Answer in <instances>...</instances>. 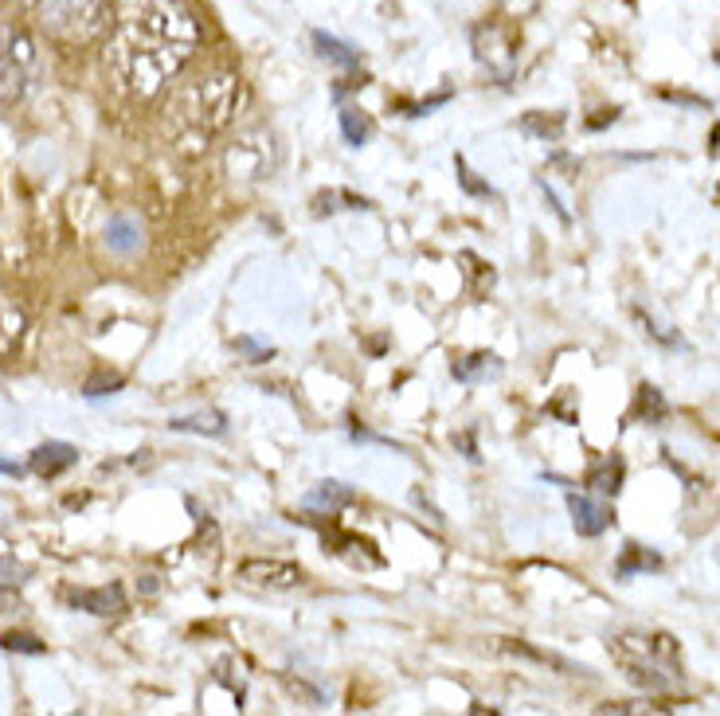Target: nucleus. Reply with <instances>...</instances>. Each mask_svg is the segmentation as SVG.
<instances>
[{
    "instance_id": "27",
    "label": "nucleus",
    "mask_w": 720,
    "mask_h": 716,
    "mask_svg": "<svg viewBox=\"0 0 720 716\" xmlns=\"http://www.w3.org/2000/svg\"><path fill=\"white\" fill-rule=\"evenodd\" d=\"M455 169H458V184H462V188H466V193H470V196H493V188H490V184H486V181H478V176H474V169L466 165L462 158H455Z\"/></svg>"
},
{
    "instance_id": "15",
    "label": "nucleus",
    "mask_w": 720,
    "mask_h": 716,
    "mask_svg": "<svg viewBox=\"0 0 720 716\" xmlns=\"http://www.w3.org/2000/svg\"><path fill=\"white\" fill-rule=\"evenodd\" d=\"M173 431H188V435H208V438H220L228 435V415L220 408H204L196 415H185V420H173L168 423Z\"/></svg>"
},
{
    "instance_id": "3",
    "label": "nucleus",
    "mask_w": 720,
    "mask_h": 716,
    "mask_svg": "<svg viewBox=\"0 0 720 716\" xmlns=\"http://www.w3.org/2000/svg\"><path fill=\"white\" fill-rule=\"evenodd\" d=\"M611 658H615V662L623 665L626 677L646 693H669L686 682L681 650H677V638H669V634L623 630V634L611 638Z\"/></svg>"
},
{
    "instance_id": "6",
    "label": "nucleus",
    "mask_w": 720,
    "mask_h": 716,
    "mask_svg": "<svg viewBox=\"0 0 720 716\" xmlns=\"http://www.w3.org/2000/svg\"><path fill=\"white\" fill-rule=\"evenodd\" d=\"M474 55L478 63L498 75V79H510L513 67H517V35L510 32L505 24L490 20V24H478L474 28Z\"/></svg>"
},
{
    "instance_id": "21",
    "label": "nucleus",
    "mask_w": 720,
    "mask_h": 716,
    "mask_svg": "<svg viewBox=\"0 0 720 716\" xmlns=\"http://www.w3.org/2000/svg\"><path fill=\"white\" fill-rule=\"evenodd\" d=\"M341 133H345V141L349 145H369V138H372V122H369V115H360L357 106H341Z\"/></svg>"
},
{
    "instance_id": "9",
    "label": "nucleus",
    "mask_w": 720,
    "mask_h": 716,
    "mask_svg": "<svg viewBox=\"0 0 720 716\" xmlns=\"http://www.w3.org/2000/svg\"><path fill=\"white\" fill-rule=\"evenodd\" d=\"M67 603L75 611H87V615H98V619H114V615L126 611V592L118 584H106V587H70L67 592Z\"/></svg>"
},
{
    "instance_id": "29",
    "label": "nucleus",
    "mask_w": 720,
    "mask_h": 716,
    "mask_svg": "<svg viewBox=\"0 0 720 716\" xmlns=\"http://www.w3.org/2000/svg\"><path fill=\"white\" fill-rule=\"evenodd\" d=\"M286 690H291L294 697H306L309 705H321V693H317V690H309L306 682H291V677H286Z\"/></svg>"
},
{
    "instance_id": "1",
    "label": "nucleus",
    "mask_w": 720,
    "mask_h": 716,
    "mask_svg": "<svg viewBox=\"0 0 720 716\" xmlns=\"http://www.w3.org/2000/svg\"><path fill=\"white\" fill-rule=\"evenodd\" d=\"M200 20L185 0H114L106 75L133 102H150L200 47Z\"/></svg>"
},
{
    "instance_id": "23",
    "label": "nucleus",
    "mask_w": 720,
    "mask_h": 716,
    "mask_svg": "<svg viewBox=\"0 0 720 716\" xmlns=\"http://www.w3.org/2000/svg\"><path fill=\"white\" fill-rule=\"evenodd\" d=\"M32 579V568L17 556H0V592H17Z\"/></svg>"
},
{
    "instance_id": "20",
    "label": "nucleus",
    "mask_w": 720,
    "mask_h": 716,
    "mask_svg": "<svg viewBox=\"0 0 720 716\" xmlns=\"http://www.w3.org/2000/svg\"><path fill=\"white\" fill-rule=\"evenodd\" d=\"M619 576H634V572H662V556L646 544H626L623 556L615 564Z\"/></svg>"
},
{
    "instance_id": "11",
    "label": "nucleus",
    "mask_w": 720,
    "mask_h": 716,
    "mask_svg": "<svg viewBox=\"0 0 720 716\" xmlns=\"http://www.w3.org/2000/svg\"><path fill=\"white\" fill-rule=\"evenodd\" d=\"M75 463H79V451H75L70 443H44L32 451L28 470H32L35 478H59V474L70 470Z\"/></svg>"
},
{
    "instance_id": "30",
    "label": "nucleus",
    "mask_w": 720,
    "mask_h": 716,
    "mask_svg": "<svg viewBox=\"0 0 720 716\" xmlns=\"http://www.w3.org/2000/svg\"><path fill=\"white\" fill-rule=\"evenodd\" d=\"M455 443L462 446V451H466V458H470V463H478V446H474V435H455Z\"/></svg>"
},
{
    "instance_id": "22",
    "label": "nucleus",
    "mask_w": 720,
    "mask_h": 716,
    "mask_svg": "<svg viewBox=\"0 0 720 716\" xmlns=\"http://www.w3.org/2000/svg\"><path fill=\"white\" fill-rule=\"evenodd\" d=\"M521 130L528 133V138H536V141H556L560 138V130H564V115H525L521 118Z\"/></svg>"
},
{
    "instance_id": "12",
    "label": "nucleus",
    "mask_w": 720,
    "mask_h": 716,
    "mask_svg": "<svg viewBox=\"0 0 720 716\" xmlns=\"http://www.w3.org/2000/svg\"><path fill=\"white\" fill-rule=\"evenodd\" d=\"M349 501H352V486H345V481H317L306 498H302V506H306L309 513L334 517L337 509H345Z\"/></svg>"
},
{
    "instance_id": "2",
    "label": "nucleus",
    "mask_w": 720,
    "mask_h": 716,
    "mask_svg": "<svg viewBox=\"0 0 720 716\" xmlns=\"http://www.w3.org/2000/svg\"><path fill=\"white\" fill-rule=\"evenodd\" d=\"M239 102V79L231 70H208L196 75L176 90L168 102L165 122L173 126L176 141H196V149L208 145V138L223 130L236 115Z\"/></svg>"
},
{
    "instance_id": "14",
    "label": "nucleus",
    "mask_w": 720,
    "mask_h": 716,
    "mask_svg": "<svg viewBox=\"0 0 720 716\" xmlns=\"http://www.w3.org/2000/svg\"><path fill=\"white\" fill-rule=\"evenodd\" d=\"M623 478H626V466H623V458H619V455L599 458V463L588 470V486L596 489L599 498H615L619 489H623Z\"/></svg>"
},
{
    "instance_id": "5",
    "label": "nucleus",
    "mask_w": 720,
    "mask_h": 716,
    "mask_svg": "<svg viewBox=\"0 0 720 716\" xmlns=\"http://www.w3.org/2000/svg\"><path fill=\"white\" fill-rule=\"evenodd\" d=\"M40 67H44V59H40L32 35L20 24L0 20V102H20L40 75Z\"/></svg>"
},
{
    "instance_id": "16",
    "label": "nucleus",
    "mask_w": 720,
    "mask_h": 716,
    "mask_svg": "<svg viewBox=\"0 0 720 716\" xmlns=\"http://www.w3.org/2000/svg\"><path fill=\"white\" fill-rule=\"evenodd\" d=\"M450 376L462 380V384H478V380L501 376V360L493 357V352H470V357H462V360L450 365Z\"/></svg>"
},
{
    "instance_id": "8",
    "label": "nucleus",
    "mask_w": 720,
    "mask_h": 716,
    "mask_svg": "<svg viewBox=\"0 0 720 716\" xmlns=\"http://www.w3.org/2000/svg\"><path fill=\"white\" fill-rule=\"evenodd\" d=\"M239 579H243L247 587H259V592H291V587H298L302 579V568L298 564H291V560H243L239 564Z\"/></svg>"
},
{
    "instance_id": "19",
    "label": "nucleus",
    "mask_w": 720,
    "mask_h": 716,
    "mask_svg": "<svg viewBox=\"0 0 720 716\" xmlns=\"http://www.w3.org/2000/svg\"><path fill=\"white\" fill-rule=\"evenodd\" d=\"M314 47H317V55L326 63H334V67H357L360 63L357 47L345 44V40H337V35H329V32H314Z\"/></svg>"
},
{
    "instance_id": "13",
    "label": "nucleus",
    "mask_w": 720,
    "mask_h": 716,
    "mask_svg": "<svg viewBox=\"0 0 720 716\" xmlns=\"http://www.w3.org/2000/svg\"><path fill=\"white\" fill-rule=\"evenodd\" d=\"M28 333V317L20 306H12L9 297H0V365L12 357V352L20 349V341H24Z\"/></svg>"
},
{
    "instance_id": "7",
    "label": "nucleus",
    "mask_w": 720,
    "mask_h": 716,
    "mask_svg": "<svg viewBox=\"0 0 720 716\" xmlns=\"http://www.w3.org/2000/svg\"><path fill=\"white\" fill-rule=\"evenodd\" d=\"M274 169V141L271 133L251 130L228 149V173L239 181H259V176H271Z\"/></svg>"
},
{
    "instance_id": "4",
    "label": "nucleus",
    "mask_w": 720,
    "mask_h": 716,
    "mask_svg": "<svg viewBox=\"0 0 720 716\" xmlns=\"http://www.w3.org/2000/svg\"><path fill=\"white\" fill-rule=\"evenodd\" d=\"M35 20L52 40L67 47L95 44L98 35L110 28L114 9L110 0H35Z\"/></svg>"
},
{
    "instance_id": "17",
    "label": "nucleus",
    "mask_w": 720,
    "mask_h": 716,
    "mask_svg": "<svg viewBox=\"0 0 720 716\" xmlns=\"http://www.w3.org/2000/svg\"><path fill=\"white\" fill-rule=\"evenodd\" d=\"M666 415H669L666 395H662L654 384H639V392H634V420L646 423V427H658Z\"/></svg>"
},
{
    "instance_id": "26",
    "label": "nucleus",
    "mask_w": 720,
    "mask_h": 716,
    "mask_svg": "<svg viewBox=\"0 0 720 716\" xmlns=\"http://www.w3.org/2000/svg\"><path fill=\"white\" fill-rule=\"evenodd\" d=\"M4 650H12V654H44V642L35 634H24V630H9L4 634Z\"/></svg>"
},
{
    "instance_id": "33",
    "label": "nucleus",
    "mask_w": 720,
    "mask_h": 716,
    "mask_svg": "<svg viewBox=\"0 0 720 716\" xmlns=\"http://www.w3.org/2000/svg\"><path fill=\"white\" fill-rule=\"evenodd\" d=\"M0 4H17V9H35V0H0Z\"/></svg>"
},
{
    "instance_id": "10",
    "label": "nucleus",
    "mask_w": 720,
    "mask_h": 716,
    "mask_svg": "<svg viewBox=\"0 0 720 716\" xmlns=\"http://www.w3.org/2000/svg\"><path fill=\"white\" fill-rule=\"evenodd\" d=\"M568 509H571V524H576V533H580V536H599V533H607V529L615 524L611 506L588 498V493H571V489H568Z\"/></svg>"
},
{
    "instance_id": "32",
    "label": "nucleus",
    "mask_w": 720,
    "mask_h": 716,
    "mask_svg": "<svg viewBox=\"0 0 720 716\" xmlns=\"http://www.w3.org/2000/svg\"><path fill=\"white\" fill-rule=\"evenodd\" d=\"M0 474H12V478H20V474H24V466H17V463H4V458H0Z\"/></svg>"
},
{
    "instance_id": "25",
    "label": "nucleus",
    "mask_w": 720,
    "mask_h": 716,
    "mask_svg": "<svg viewBox=\"0 0 720 716\" xmlns=\"http://www.w3.org/2000/svg\"><path fill=\"white\" fill-rule=\"evenodd\" d=\"M122 384H126L122 376H118V372H106V368H102V372H95V376H90V380H87V384H83V395H90V400H98V395L118 392V388H122Z\"/></svg>"
},
{
    "instance_id": "28",
    "label": "nucleus",
    "mask_w": 720,
    "mask_h": 716,
    "mask_svg": "<svg viewBox=\"0 0 720 716\" xmlns=\"http://www.w3.org/2000/svg\"><path fill=\"white\" fill-rule=\"evenodd\" d=\"M236 349H239V352H247V357L255 360V365H263V360L271 357V349H259V345L251 341V337H236Z\"/></svg>"
},
{
    "instance_id": "18",
    "label": "nucleus",
    "mask_w": 720,
    "mask_h": 716,
    "mask_svg": "<svg viewBox=\"0 0 720 716\" xmlns=\"http://www.w3.org/2000/svg\"><path fill=\"white\" fill-rule=\"evenodd\" d=\"M106 247L118 254H133L141 247V228L130 216H114L106 224Z\"/></svg>"
},
{
    "instance_id": "31",
    "label": "nucleus",
    "mask_w": 720,
    "mask_h": 716,
    "mask_svg": "<svg viewBox=\"0 0 720 716\" xmlns=\"http://www.w3.org/2000/svg\"><path fill=\"white\" fill-rule=\"evenodd\" d=\"M709 153H712V158L720 161V122L712 126V133H709Z\"/></svg>"
},
{
    "instance_id": "24",
    "label": "nucleus",
    "mask_w": 720,
    "mask_h": 716,
    "mask_svg": "<svg viewBox=\"0 0 720 716\" xmlns=\"http://www.w3.org/2000/svg\"><path fill=\"white\" fill-rule=\"evenodd\" d=\"M337 208H369L364 196H352V193H317L314 196V216H326V211H337Z\"/></svg>"
}]
</instances>
